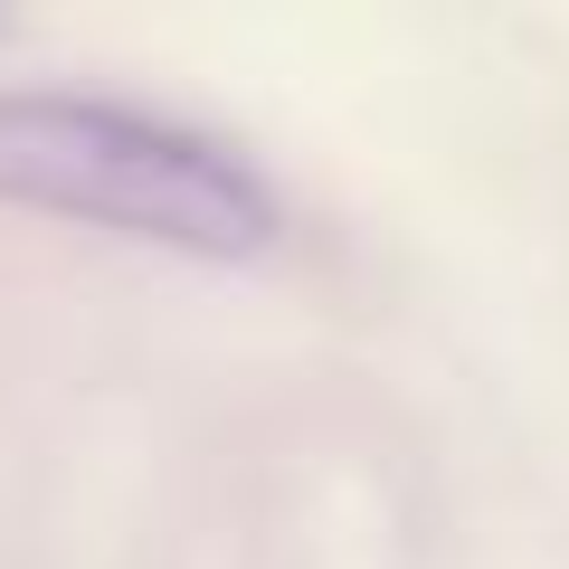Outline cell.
Returning a JSON list of instances; mask_svg holds the SVG:
<instances>
[{
  "mask_svg": "<svg viewBox=\"0 0 569 569\" xmlns=\"http://www.w3.org/2000/svg\"><path fill=\"white\" fill-rule=\"evenodd\" d=\"M0 200L181 247V257H266L284 238L276 181L238 142L133 96H86V86L0 96Z\"/></svg>",
  "mask_w": 569,
  "mask_h": 569,
  "instance_id": "cell-1",
  "label": "cell"
}]
</instances>
